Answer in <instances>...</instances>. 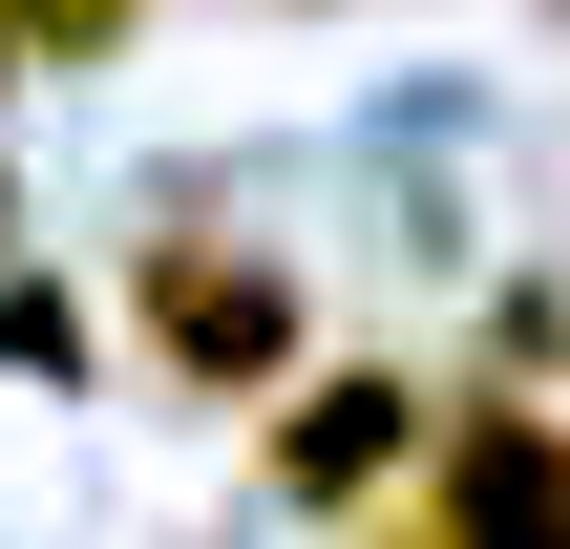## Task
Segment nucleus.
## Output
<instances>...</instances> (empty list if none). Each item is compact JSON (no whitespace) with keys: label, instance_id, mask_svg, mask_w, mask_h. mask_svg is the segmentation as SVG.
<instances>
[{"label":"nucleus","instance_id":"3","mask_svg":"<svg viewBox=\"0 0 570 549\" xmlns=\"http://www.w3.org/2000/svg\"><path fill=\"white\" fill-rule=\"evenodd\" d=\"M0 21H21V63H106L127 42V0H0Z\"/></svg>","mask_w":570,"mask_h":549},{"label":"nucleus","instance_id":"2","mask_svg":"<svg viewBox=\"0 0 570 549\" xmlns=\"http://www.w3.org/2000/svg\"><path fill=\"white\" fill-rule=\"evenodd\" d=\"M381 465H423V381H317V423L275 444V487H296V508H360Z\"/></svg>","mask_w":570,"mask_h":549},{"label":"nucleus","instance_id":"1","mask_svg":"<svg viewBox=\"0 0 570 549\" xmlns=\"http://www.w3.org/2000/svg\"><path fill=\"white\" fill-rule=\"evenodd\" d=\"M148 339H169V381H190V402H233V381H275L296 296H275V254H212V233H148Z\"/></svg>","mask_w":570,"mask_h":549},{"label":"nucleus","instance_id":"4","mask_svg":"<svg viewBox=\"0 0 570 549\" xmlns=\"http://www.w3.org/2000/svg\"><path fill=\"white\" fill-rule=\"evenodd\" d=\"M550 549H570V423H550Z\"/></svg>","mask_w":570,"mask_h":549}]
</instances>
